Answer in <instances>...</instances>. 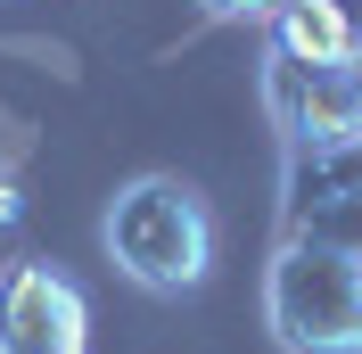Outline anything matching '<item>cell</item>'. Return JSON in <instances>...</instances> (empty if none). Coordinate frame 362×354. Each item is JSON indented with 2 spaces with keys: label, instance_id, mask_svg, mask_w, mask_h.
Listing matches in <instances>:
<instances>
[{
  "label": "cell",
  "instance_id": "obj_1",
  "mask_svg": "<svg viewBox=\"0 0 362 354\" xmlns=\"http://www.w3.org/2000/svg\"><path fill=\"white\" fill-rule=\"evenodd\" d=\"M264 330L288 354H362V140L288 149Z\"/></svg>",
  "mask_w": 362,
  "mask_h": 354
},
{
  "label": "cell",
  "instance_id": "obj_2",
  "mask_svg": "<svg viewBox=\"0 0 362 354\" xmlns=\"http://www.w3.org/2000/svg\"><path fill=\"white\" fill-rule=\"evenodd\" d=\"M107 256L140 297H189L214 272V215L181 173H140L107 198Z\"/></svg>",
  "mask_w": 362,
  "mask_h": 354
},
{
  "label": "cell",
  "instance_id": "obj_3",
  "mask_svg": "<svg viewBox=\"0 0 362 354\" xmlns=\"http://www.w3.org/2000/svg\"><path fill=\"white\" fill-rule=\"evenodd\" d=\"M264 115L280 124L288 149H338V140H362V42L338 50V58H280L264 50Z\"/></svg>",
  "mask_w": 362,
  "mask_h": 354
},
{
  "label": "cell",
  "instance_id": "obj_4",
  "mask_svg": "<svg viewBox=\"0 0 362 354\" xmlns=\"http://www.w3.org/2000/svg\"><path fill=\"white\" fill-rule=\"evenodd\" d=\"M90 305L58 264H8L0 272V354H83Z\"/></svg>",
  "mask_w": 362,
  "mask_h": 354
},
{
  "label": "cell",
  "instance_id": "obj_5",
  "mask_svg": "<svg viewBox=\"0 0 362 354\" xmlns=\"http://www.w3.org/2000/svg\"><path fill=\"white\" fill-rule=\"evenodd\" d=\"M264 33H272L264 50H280V58H305V67H321V58H338V50H354V42H362V25L346 17L338 0H296V8H280Z\"/></svg>",
  "mask_w": 362,
  "mask_h": 354
},
{
  "label": "cell",
  "instance_id": "obj_6",
  "mask_svg": "<svg viewBox=\"0 0 362 354\" xmlns=\"http://www.w3.org/2000/svg\"><path fill=\"white\" fill-rule=\"evenodd\" d=\"M206 17H223V25H272L280 8H296V0H198Z\"/></svg>",
  "mask_w": 362,
  "mask_h": 354
},
{
  "label": "cell",
  "instance_id": "obj_7",
  "mask_svg": "<svg viewBox=\"0 0 362 354\" xmlns=\"http://www.w3.org/2000/svg\"><path fill=\"white\" fill-rule=\"evenodd\" d=\"M25 222V181H17V165H0V239Z\"/></svg>",
  "mask_w": 362,
  "mask_h": 354
}]
</instances>
